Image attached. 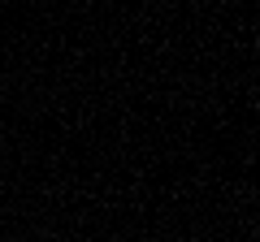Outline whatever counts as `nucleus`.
I'll return each instance as SVG.
<instances>
[]
</instances>
